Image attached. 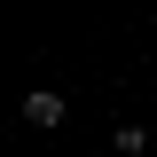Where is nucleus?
Instances as JSON below:
<instances>
[{
  "instance_id": "nucleus-2",
  "label": "nucleus",
  "mask_w": 157,
  "mask_h": 157,
  "mask_svg": "<svg viewBox=\"0 0 157 157\" xmlns=\"http://www.w3.org/2000/svg\"><path fill=\"white\" fill-rule=\"evenodd\" d=\"M110 149H118V157H141V149H149V134H141V126H118V141H110Z\"/></svg>"
},
{
  "instance_id": "nucleus-1",
  "label": "nucleus",
  "mask_w": 157,
  "mask_h": 157,
  "mask_svg": "<svg viewBox=\"0 0 157 157\" xmlns=\"http://www.w3.org/2000/svg\"><path fill=\"white\" fill-rule=\"evenodd\" d=\"M63 118H71V102H63L55 86H32V94H24V126H39V134H55Z\"/></svg>"
}]
</instances>
